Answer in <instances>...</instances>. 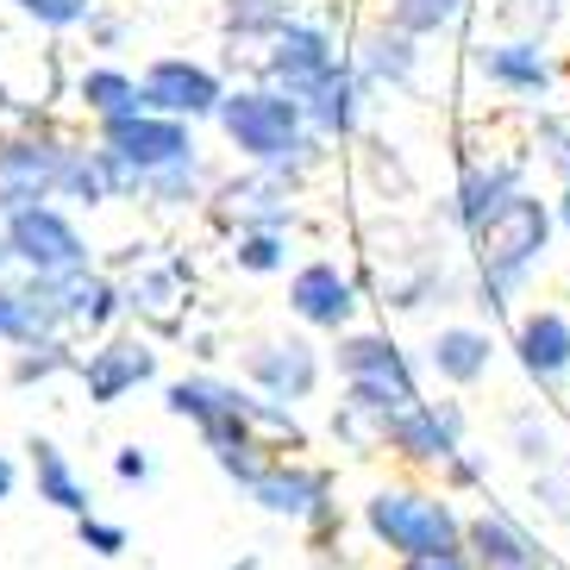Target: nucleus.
Wrapping results in <instances>:
<instances>
[{"instance_id":"nucleus-22","label":"nucleus","mask_w":570,"mask_h":570,"mask_svg":"<svg viewBox=\"0 0 570 570\" xmlns=\"http://www.w3.org/2000/svg\"><path fill=\"white\" fill-rule=\"evenodd\" d=\"M514 188H520V157H508V164H464L458 195H452V219L464 226V233H476Z\"/></svg>"},{"instance_id":"nucleus-14","label":"nucleus","mask_w":570,"mask_h":570,"mask_svg":"<svg viewBox=\"0 0 570 570\" xmlns=\"http://www.w3.org/2000/svg\"><path fill=\"white\" fill-rule=\"evenodd\" d=\"M288 307H295V320H307V326H320V333H345L352 314H357V288H352V276H345L338 264L314 257V264L295 269Z\"/></svg>"},{"instance_id":"nucleus-19","label":"nucleus","mask_w":570,"mask_h":570,"mask_svg":"<svg viewBox=\"0 0 570 570\" xmlns=\"http://www.w3.org/2000/svg\"><path fill=\"white\" fill-rule=\"evenodd\" d=\"M364 76H357V63H333L326 76H320V88L307 95V126H314L320 138H352L357 119H364Z\"/></svg>"},{"instance_id":"nucleus-6","label":"nucleus","mask_w":570,"mask_h":570,"mask_svg":"<svg viewBox=\"0 0 570 570\" xmlns=\"http://www.w3.org/2000/svg\"><path fill=\"white\" fill-rule=\"evenodd\" d=\"M169 414L195 420L207 439V452L252 445V433H257V395L219 383V376H183V383H169Z\"/></svg>"},{"instance_id":"nucleus-44","label":"nucleus","mask_w":570,"mask_h":570,"mask_svg":"<svg viewBox=\"0 0 570 570\" xmlns=\"http://www.w3.org/2000/svg\"><path fill=\"white\" fill-rule=\"evenodd\" d=\"M233 570H257V558H238V564Z\"/></svg>"},{"instance_id":"nucleus-31","label":"nucleus","mask_w":570,"mask_h":570,"mask_svg":"<svg viewBox=\"0 0 570 570\" xmlns=\"http://www.w3.org/2000/svg\"><path fill=\"white\" fill-rule=\"evenodd\" d=\"M233 264H238V269H252V276H269V269H283V264H288L283 233H269V226H252V233H238Z\"/></svg>"},{"instance_id":"nucleus-38","label":"nucleus","mask_w":570,"mask_h":570,"mask_svg":"<svg viewBox=\"0 0 570 570\" xmlns=\"http://www.w3.org/2000/svg\"><path fill=\"white\" fill-rule=\"evenodd\" d=\"M539 145H546V164L558 169V176H564L570 183V119H539Z\"/></svg>"},{"instance_id":"nucleus-11","label":"nucleus","mask_w":570,"mask_h":570,"mask_svg":"<svg viewBox=\"0 0 570 570\" xmlns=\"http://www.w3.org/2000/svg\"><path fill=\"white\" fill-rule=\"evenodd\" d=\"M138 88H145V107H151V114H169V119H207L226 101V88H219L214 69L188 63V57H157V63L138 76Z\"/></svg>"},{"instance_id":"nucleus-32","label":"nucleus","mask_w":570,"mask_h":570,"mask_svg":"<svg viewBox=\"0 0 570 570\" xmlns=\"http://www.w3.org/2000/svg\"><path fill=\"white\" fill-rule=\"evenodd\" d=\"M195 188H202V157H195V164H169V169H151V176H145V195H151L157 207L195 202Z\"/></svg>"},{"instance_id":"nucleus-29","label":"nucleus","mask_w":570,"mask_h":570,"mask_svg":"<svg viewBox=\"0 0 570 570\" xmlns=\"http://www.w3.org/2000/svg\"><path fill=\"white\" fill-rule=\"evenodd\" d=\"M464 19V0H389V26H402L414 38H433Z\"/></svg>"},{"instance_id":"nucleus-9","label":"nucleus","mask_w":570,"mask_h":570,"mask_svg":"<svg viewBox=\"0 0 570 570\" xmlns=\"http://www.w3.org/2000/svg\"><path fill=\"white\" fill-rule=\"evenodd\" d=\"M333 63H338V51H333V38H326V26H314V19H288L283 32L269 38L264 82L283 88V95H295V101H307Z\"/></svg>"},{"instance_id":"nucleus-30","label":"nucleus","mask_w":570,"mask_h":570,"mask_svg":"<svg viewBox=\"0 0 570 570\" xmlns=\"http://www.w3.org/2000/svg\"><path fill=\"white\" fill-rule=\"evenodd\" d=\"M288 0H226V32L233 38H276L288 26Z\"/></svg>"},{"instance_id":"nucleus-21","label":"nucleus","mask_w":570,"mask_h":570,"mask_svg":"<svg viewBox=\"0 0 570 570\" xmlns=\"http://www.w3.org/2000/svg\"><path fill=\"white\" fill-rule=\"evenodd\" d=\"M357 76L376 88H414V76H420L414 32H402V26H370L357 38Z\"/></svg>"},{"instance_id":"nucleus-10","label":"nucleus","mask_w":570,"mask_h":570,"mask_svg":"<svg viewBox=\"0 0 570 570\" xmlns=\"http://www.w3.org/2000/svg\"><path fill=\"white\" fill-rule=\"evenodd\" d=\"M252 502L276 520H307V527H333V483H326V470L314 464H276L269 458L264 476L252 483Z\"/></svg>"},{"instance_id":"nucleus-1","label":"nucleus","mask_w":570,"mask_h":570,"mask_svg":"<svg viewBox=\"0 0 570 570\" xmlns=\"http://www.w3.org/2000/svg\"><path fill=\"white\" fill-rule=\"evenodd\" d=\"M470 245H476V269H483L476 307H483L489 320H502L508 295L527 288V276H533V269L546 264V252H552V207L539 202V195H527V188H514V195L470 233Z\"/></svg>"},{"instance_id":"nucleus-24","label":"nucleus","mask_w":570,"mask_h":570,"mask_svg":"<svg viewBox=\"0 0 570 570\" xmlns=\"http://www.w3.org/2000/svg\"><path fill=\"white\" fill-rule=\"evenodd\" d=\"M51 295H57V314H63V326H88V333H101L107 320L126 307V295H119L107 276H95V269L51 276Z\"/></svg>"},{"instance_id":"nucleus-33","label":"nucleus","mask_w":570,"mask_h":570,"mask_svg":"<svg viewBox=\"0 0 570 570\" xmlns=\"http://www.w3.org/2000/svg\"><path fill=\"white\" fill-rule=\"evenodd\" d=\"M76 357H69L63 338H38V345H19L13 357V383H45V376H57V370H69Z\"/></svg>"},{"instance_id":"nucleus-18","label":"nucleus","mask_w":570,"mask_h":570,"mask_svg":"<svg viewBox=\"0 0 570 570\" xmlns=\"http://www.w3.org/2000/svg\"><path fill=\"white\" fill-rule=\"evenodd\" d=\"M514 357L533 383H564L570 376V320L558 307H539L514 326Z\"/></svg>"},{"instance_id":"nucleus-23","label":"nucleus","mask_w":570,"mask_h":570,"mask_svg":"<svg viewBox=\"0 0 570 570\" xmlns=\"http://www.w3.org/2000/svg\"><path fill=\"white\" fill-rule=\"evenodd\" d=\"M489 357H495V345H489L483 326H439L433 345H426V364L439 370V383H483L489 376Z\"/></svg>"},{"instance_id":"nucleus-36","label":"nucleus","mask_w":570,"mask_h":570,"mask_svg":"<svg viewBox=\"0 0 570 570\" xmlns=\"http://www.w3.org/2000/svg\"><path fill=\"white\" fill-rule=\"evenodd\" d=\"M19 13H32L38 26H51V32H69V26H82L95 19V0H13Z\"/></svg>"},{"instance_id":"nucleus-45","label":"nucleus","mask_w":570,"mask_h":570,"mask_svg":"<svg viewBox=\"0 0 570 570\" xmlns=\"http://www.w3.org/2000/svg\"><path fill=\"white\" fill-rule=\"evenodd\" d=\"M7 264H13V252H7V245H0V269H7Z\"/></svg>"},{"instance_id":"nucleus-39","label":"nucleus","mask_w":570,"mask_h":570,"mask_svg":"<svg viewBox=\"0 0 570 570\" xmlns=\"http://www.w3.org/2000/svg\"><path fill=\"white\" fill-rule=\"evenodd\" d=\"M114 476H119V483H151V452L126 445V452L114 458Z\"/></svg>"},{"instance_id":"nucleus-26","label":"nucleus","mask_w":570,"mask_h":570,"mask_svg":"<svg viewBox=\"0 0 570 570\" xmlns=\"http://www.w3.org/2000/svg\"><path fill=\"white\" fill-rule=\"evenodd\" d=\"M76 95H82V107L95 119H119V114H138L145 107V88L126 69H88L82 82H76Z\"/></svg>"},{"instance_id":"nucleus-34","label":"nucleus","mask_w":570,"mask_h":570,"mask_svg":"<svg viewBox=\"0 0 570 570\" xmlns=\"http://www.w3.org/2000/svg\"><path fill=\"white\" fill-rule=\"evenodd\" d=\"M176 283H183V269H176V264L151 269V276H138V283L126 288V307H138V314H157V320H176V314H169V295H176Z\"/></svg>"},{"instance_id":"nucleus-4","label":"nucleus","mask_w":570,"mask_h":570,"mask_svg":"<svg viewBox=\"0 0 570 570\" xmlns=\"http://www.w3.org/2000/svg\"><path fill=\"white\" fill-rule=\"evenodd\" d=\"M0 245L13 252V264L26 276H76V269H88L82 226L51 202H32V207H19V214H7V238Z\"/></svg>"},{"instance_id":"nucleus-2","label":"nucleus","mask_w":570,"mask_h":570,"mask_svg":"<svg viewBox=\"0 0 570 570\" xmlns=\"http://www.w3.org/2000/svg\"><path fill=\"white\" fill-rule=\"evenodd\" d=\"M219 132L233 138L238 157L252 164H276V169H295V164H314L320 157V132L307 126V107L283 88H238L219 101Z\"/></svg>"},{"instance_id":"nucleus-28","label":"nucleus","mask_w":570,"mask_h":570,"mask_svg":"<svg viewBox=\"0 0 570 570\" xmlns=\"http://www.w3.org/2000/svg\"><path fill=\"white\" fill-rule=\"evenodd\" d=\"M508 445H514L520 464H552L558 458V426L539 407H520L514 420H508Z\"/></svg>"},{"instance_id":"nucleus-5","label":"nucleus","mask_w":570,"mask_h":570,"mask_svg":"<svg viewBox=\"0 0 570 570\" xmlns=\"http://www.w3.org/2000/svg\"><path fill=\"white\" fill-rule=\"evenodd\" d=\"M338 376H345V395H357V402H370L376 414H402V407L420 402L414 389V370H407V357L389 345V338L376 333H352L338 338Z\"/></svg>"},{"instance_id":"nucleus-3","label":"nucleus","mask_w":570,"mask_h":570,"mask_svg":"<svg viewBox=\"0 0 570 570\" xmlns=\"http://www.w3.org/2000/svg\"><path fill=\"white\" fill-rule=\"evenodd\" d=\"M364 527L376 546L395 558H470L464 552V520L452 514L445 495H420V489H376L364 502Z\"/></svg>"},{"instance_id":"nucleus-7","label":"nucleus","mask_w":570,"mask_h":570,"mask_svg":"<svg viewBox=\"0 0 570 570\" xmlns=\"http://www.w3.org/2000/svg\"><path fill=\"white\" fill-rule=\"evenodd\" d=\"M101 145L126 157L138 176L169 169V164H195V132H188V119L151 114V107H138V114H119V119H101Z\"/></svg>"},{"instance_id":"nucleus-20","label":"nucleus","mask_w":570,"mask_h":570,"mask_svg":"<svg viewBox=\"0 0 570 570\" xmlns=\"http://www.w3.org/2000/svg\"><path fill=\"white\" fill-rule=\"evenodd\" d=\"M226 214H238V233H252V226H269V233H283L288 219V169L276 164H257V176H245V183H233L226 195Z\"/></svg>"},{"instance_id":"nucleus-43","label":"nucleus","mask_w":570,"mask_h":570,"mask_svg":"<svg viewBox=\"0 0 570 570\" xmlns=\"http://www.w3.org/2000/svg\"><path fill=\"white\" fill-rule=\"evenodd\" d=\"M558 219H564V233H570V183H564V202H558Z\"/></svg>"},{"instance_id":"nucleus-15","label":"nucleus","mask_w":570,"mask_h":570,"mask_svg":"<svg viewBox=\"0 0 570 570\" xmlns=\"http://www.w3.org/2000/svg\"><path fill=\"white\" fill-rule=\"evenodd\" d=\"M157 376V352L145 345V338H107L101 352L82 357V389L95 407H114L126 402L138 383H151Z\"/></svg>"},{"instance_id":"nucleus-16","label":"nucleus","mask_w":570,"mask_h":570,"mask_svg":"<svg viewBox=\"0 0 570 570\" xmlns=\"http://www.w3.org/2000/svg\"><path fill=\"white\" fill-rule=\"evenodd\" d=\"M464 552L476 570H539V546L527 527L502 514V508H483V514L464 520Z\"/></svg>"},{"instance_id":"nucleus-37","label":"nucleus","mask_w":570,"mask_h":570,"mask_svg":"<svg viewBox=\"0 0 570 570\" xmlns=\"http://www.w3.org/2000/svg\"><path fill=\"white\" fill-rule=\"evenodd\" d=\"M76 539H82L95 558H119V552H126V527H119V520H101V514L76 520Z\"/></svg>"},{"instance_id":"nucleus-35","label":"nucleus","mask_w":570,"mask_h":570,"mask_svg":"<svg viewBox=\"0 0 570 570\" xmlns=\"http://www.w3.org/2000/svg\"><path fill=\"white\" fill-rule=\"evenodd\" d=\"M533 502L546 508L552 520H570V458L558 452L552 464H539V476H533Z\"/></svg>"},{"instance_id":"nucleus-25","label":"nucleus","mask_w":570,"mask_h":570,"mask_svg":"<svg viewBox=\"0 0 570 570\" xmlns=\"http://www.w3.org/2000/svg\"><path fill=\"white\" fill-rule=\"evenodd\" d=\"M32 452V483H38V502L63 508V514H95V495H88V483L76 476V464H69V452L57 445V439H32L26 445Z\"/></svg>"},{"instance_id":"nucleus-27","label":"nucleus","mask_w":570,"mask_h":570,"mask_svg":"<svg viewBox=\"0 0 570 570\" xmlns=\"http://www.w3.org/2000/svg\"><path fill=\"white\" fill-rule=\"evenodd\" d=\"M333 433L345 439V445H357V452H383L389 445V414H376L370 402L345 395V402L333 407Z\"/></svg>"},{"instance_id":"nucleus-17","label":"nucleus","mask_w":570,"mask_h":570,"mask_svg":"<svg viewBox=\"0 0 570 570\" xmlns=\"http://www.w3.org/2000/svg\"><path fill=\"white\" fill-rule=\"evenodd\" d=\"M476 76L489 88H508V95H527L539 101L546 88H552V57L539 51V38H514V45H476Z\"/></svg>"},{"instance_id":"nucleus-40","label":"nucleus","mask_w":570,"mask_h":570,"mask_svg":"<svg viewBox=\"0 0 570 570\" xmlns=\"http://www.w3.org/2000/svg\"><path fill=\"white\" fill-rule=\"evenodd\" d=\"M445 476H452V483H483V464H476V458H464V452H458L452 464H445Z\"/></svg>"},{"instance_id":"nucleus-46","label":"nucleus","mask_w":570,"mask_h":570,"mask_svg":"<svg viewBox=\"0 0 570 570\" xmlns=\"http://www.w3.org/2000/svg\"><path fill=\"white\" fill-rule=\"evenodd\" d=\"M0 107H7V88H0Z\"/></svg>"},{"instance_id":"nucleus-13","label":"nucleus","mask_w":570,"mask_h":570,"mask_svg":"<svg viewBox=\"0 0 570 570\" xmlns=\"http://www.w3.org/2000/svg\"><path fill=\"white\" fill-rule=\"evenodd\" d=\"M245 376L264 389L269 402L295 407L320 389V352L307 345V338H264V345L245 352Z\"/></svg>"},{"instance_id":"nucleus-41","label":"nucleus","mask_w":570,"mask_h":570,"mask_svg":"<svg viewBox=\"0 0 570 570\" xmlns=\"http://www.w3.org/2000/svg\"><path fill=\"white\" fill-rule=\"evenodd\" d=\"M395 570H470V558H402Z\"/></svg>"},{"instance_id":"nucleus-42","label":"nucleus","mask_w":570,"mask_h":570,"mask_svg":"<svg viewBox=\"0 0 570 570\" xmlns=\"http://www.w3.org/2000/svg\"><path fill=\"white\" fill-rule=\"evenodd\" d=\"M7 495H13V458L0 452V502H7Z\"/></svg>"},{"instance_id":"nucleus-8","label":"nucleus","mask_w":570,"mask_h":570,"mask_svg":"<svg viewBox=\"0 0 570 570\" xmlns=\"http://www.w3.org/2000/svg\"><path fill=\"white\" fill-rule=\"evenodd\" d=\"M69 145L57 138H0V219L32 202H51L63 188Z\"/></svg>"},{"instance_id":"nucleus-12","label":"nucleus","mask_w":570,"mask_h":570,"mask_svg":"<svg viewBox=\"0 0 570 570\" xmlns=\"http://www.w3.org/2000/svg\"><path fill=\"white\" fill-rule=\"evenodd\" d=\"M389 452L414 464H452L464 452V407L458 402H414L389 420Z\"/></svg>"}]
</instances>
